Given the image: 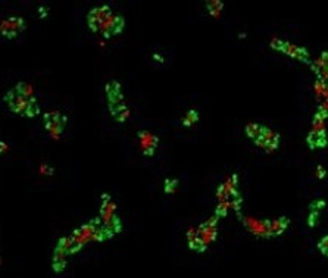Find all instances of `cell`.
I'll use <instances>...</instances> for the list:
<instances>
[{
	"mask_svg": "<svg viewBox=\"0 0 328 278\" xmlns=\"http://www.w3.org/2000/svg\"><path fill=\"white\" fill-rule=\"evenodd\" d=\"M243 224L248 227V230L258 236V237H264V238H270L272 237L271 234V227H270V220H254V218H243Z\"/></svg>",
	"mask_w": 328,
	"mask_h": 278,
	"instance_id": "obj_12",
	"label": "cell"
},
{
	"mask_svg": "<svg viewBox=\"0 0 328 278\" xmlns=\"http://www.w3.org/2000/svg\"><path fill=\"white\" fill-rule=\"evenodd\" d=\"M253 143L265 152H274L276 149H278V144H280V134L276 132L274 130L264 126L260 136Z\"/></svg>",
	"mask_w": 328,
	"mask_h": 278,
	"instance_id": "obj_10",
	"label": "cell"
},
{
	"mask_svg": "<svg viewBox=\"0 0 328 278\" xmlns=\"http://www.w3.org/2000/svg\"><path fill=\"white\" fill-rule=\"evenodd\" d=\"M177 180H166L165 181V187H164V190H165V193H174V190L177 188Z\"/></svg>",
	"mask_w": 328,
	"mask_h": 278,
	"instance_id": "obj_20",
	"label": "cell"
},
{
	"mask_svg": "<svg viewBox=\"0 0 328 278\" xmlns=\"http://www.w3.org/2000/svg\"><path fill=\"white\" fill-rule=\"evenodd\" d=\"M312 70H314V72L315 74H320V72H322V71H326L328 70V53L327 52H322L321 53V56L312 64Z\"/></svg>",
	"mask_w": 328,
	"mask_h": 278,
	"instance_id": "obj_17",
	"label": "cell"
},
{
	"mask_svg": "<svg viewBox=\"0 0 328 278\" xmlns=\"http://www.w3.org/2000/svg\"><path fill=\"white\" fill-rule=\"evenodd\" d=\"M70 258H71L70 252L60 243H58L56 248H54V252H53V259H52L53 271L54 272H62L66 268V264H68Z\"/></svg>",
	"mask_w": 328,
	"mask_h": 278,
	"instance_id": "obj_14",
	"label": "cell"
},
{
	"mask_svg": "<svg viewBox=\"0 0 328 278\" xmlns=\"http://www.w3.org/2000/svg\"><path fill=\"white\" fill-rule=\"evenodd\" d=\"M198 120H199V114H198L196 110H188L187 115H186V118L182 120V124L186 126H190L192 124H194Z\"/></svg>",
	"mask_w": 328,
	"mask_h": 278,
	"instance_id": "obj_19",
	"label": "cell"
},
{
	"mask_svg": "<svg viewBox=\"0 0 328 278\" xmlns=\"http://www.w3.org/2000/svg\"><path fill=\"white\" fill-rule=\"evenodd\" d=\"M104 93H106L108 104H116V103H122V102H124L121 84H120L116 80H112V81H109V82L104 86Z\"/></svg>",
	"mask_w": 328,
	"mask_h": 278,
	"instance_id": "obj_15",
	"label": "cell"
},
{
	"mask_svg": "<svg viewBox=\"0 0 328 278\" xmlns=\"http://www.w3.org/2000/svg\"><path fill=\"white\" fill-rule=\"evenodd\" d=\"M318 249L321 250V253H322V254L328 256V236L322 237V238L320 240V243H318Z\"/></svg>",
	"mask_w": 328,
	"mask_h": 278,
	"instance_id": "obj_21",
	"label": "cell"
},
{
	"mask_svg": "<svg viewBox=\"0 0 328 278\" xmlns=\"http://www.w3.org/2000/svg\"><path fill=\"white\" fill-rule=\"evenodd\" d=\"M290 224V220L287 216H280V218H276V220H271L270 221V227H271V234L272 236H280L282 234L287 227Z\"/></svg>",
	"mask_w": 328,
	"mask_h": 278,
	"instance_id": "obj_16",
	"label": "cell"
},
{
	"mask_svg": "<svg viewBox=\"0 0 328 278\" xmlns=\"http://www.w3.org/2000/svg\"><path fill=\"white\" fill-rule=\"evenodd\" d=\"M237 176H231L226 180L224 184H221L216 190V199L218 202H224V200H231L237 196H240L238 190H237Z\"/></svg>",
	"mask_w": 328,
	"mask_h": 278,
	"instance_id": "obj_11",
	"label": "cell"
},
{
	"mask_svg": "<svg viewBox=\"0 0 328 278\" xmlns=\"http://www.w3.org/2000/svg\"><path fill=\"white\" fill-rule=\"evenodd\" d=\"M138 142H140V148H142V153L148 158H150L154 154L156 149H158V144H159V138L152 134L150 131L148 130H143V131H138Z\"/></svg>",
	"mask_w": 328,
	"mask_h": 278,
	"instance_id": "obj_13",
	"label": "cell"
},
{
	"mask_svg": "<svg viewBox=\"0 0 328 278\" xmlns=\"http://www.w3.org/2000/svg\"><path fill=\"white\" fill-rule=\"evenodd\" d=\"M110 14H112V9H110V6H108V4L93 8V9L87 14V26H88V28H90L93 32L99 34V32H100V28L103 26L104 21L108 20V16H109Z\"/></svg>",
	"mask_w": 328,
	"mask_h": 278,
	"instance_id": "obj_8",
	"label": "cell"
},
{
	"mask_svg": "<svg viewBox=\"0 0 328 278\" xmlns=\"http://www.w3.org/2000/svg\"><path fill=\"white\" fill-rule=\"evenodd\" d=\"M124 28H126V20H124V16H121V15H118V14H115V12H112L109 16H108V20L104 21V24L100 28V34L102 37H104V38H110V37H115V36H120L122 31H124Z\"/></svg>",
	"mask_w": 328,
	"mask_h": 278,
	"instance_id": "obj_9",
	"label": "cell"
},
{
	"mask_svg": "<svg viewBox=\"0 0 328 278\" xmlns=\"http://www.w3.org/2000/svg\"><path fill=\"white\" fill-rule=\"evenodd\" d=\"M218 216L214 215L209 220L202 222L199 227L190 228L187 231V242L188 248L194 252L203 253L215 240L218 236Z\"/></svg>",
	"mask_w": 328,
	"mask_h": 278,
	"instance_id": "obj_2",
	"label": "cell"
},
{
	"mask_svg": "<svg viewBox=\"0 0 328 278\" xmlns=\"http://www.w3.org/2000/svg\"><path fill=\"white\" fill-rule=\"evenodd\" d=\"M26 28V21L21 16H10V18H3L0 24V31L3 38L6 40H14Z\"/></svg>",
	"mask_w": 328,
	"mask_h": 278,
	"instance_id": "obj_7",
	"label": "cell"
},
{
	"mask_svg": "<svg viewBox=\"0 0 328 278\" xmlns=\"http://www.w3.org/2000/svg\"><path fill=\"white\" fill-rule=\"evenodd\" d=\"M68 122V118L65 115H62L60 112H46L43 114V124H44V130L50 134V137L53 140H58L65 126Z\"/></svg>",
	"mask_w": 328,
	"mask_h": 278,
	"instance_id": "obj_5",
	"label": "cell"
},
{
	"mask_svg": "<svg viewBox=\"0 0 328 278\" xmlns=\"http://www.w3.org/2000/svg\"><path fill=\"white\" fill-rule=\"evenodd\" d=\"M99 220H100L102 226L106 228V231L109 234V238H112L114 236H116V234H120L122 231L121 218L116 214V204H115V202L112 200V198L108 193L102 194Z\"/></svg>",
	"mask_w": 328,
	"mask_h": 278,
	"instance_id": "obj_3",
	"label": "cell"
},
{
	"mask_svg": "<svg viewBox=\"0 0 328 278\" xmlns=\"http://www.w3.org/2000/svg\"><path fill=\"white\" fill-rule=\"evenodd\" d=\"M3 104L14 114L26 118H34L40 114V106L34 96V90L26 82H18L15 88L3 96Z\"/></svg>",
	"mask_w": 328,
	"mask_h": 278,
	"instance_id": "obj_1",
	"label": "cell"
},
{
	"mask_svg": "<svg viewBox=\"0 0 328 278\" xmlns=\"http://www.w3.org/2000/svg\"><path fill=\"white\" fill-rule=\"evenodd\" d=\"M262 128L264 126L262 124H258V122H250V124H248L246 126V134H248V137L254 142L259 136H260V132H262Z\"/></svg>",
	"mask_w": 328,
	"mask_h": 278,
	"instance_id": "obj_18",
	"label": "cell"
},
{
	"mask_svg": "<svg viewBox=\"0 0 328 278\" xmlns=\"http://www.w3.org/2000/svg\"><path fill=\"white\" fill-rule=\"evenodd\" d=\"M271 48L278 52H282L287 56L294 58V59H298L300 62H306V64L309 62V53H308V50L304 48H300L298 44L290 43V42H286V40H281V38H272Z\"/></svg>",
	"mask_w": 328,
	"mask_h": 278,
	"instance_id": "obj_6",
	"label": "cell"
},
{
	"mask_svg": "<svg viewBox=\"0 0 328 278\" xmlns=\"http://www.w3.org/2000/svg\"><path fill=\"white\" fill-rule=\"evenodd\" d=\"M308 144L310 149H322L327 144V137H326V118L321 115L315 114L314 121H312V128L308 134L306 138Z\"/></svg>",
	"mask_w": 328,
	"mask_h": 278,
	"instance_id": "obj_4",
	"label": "cell"
}]
</instances>
